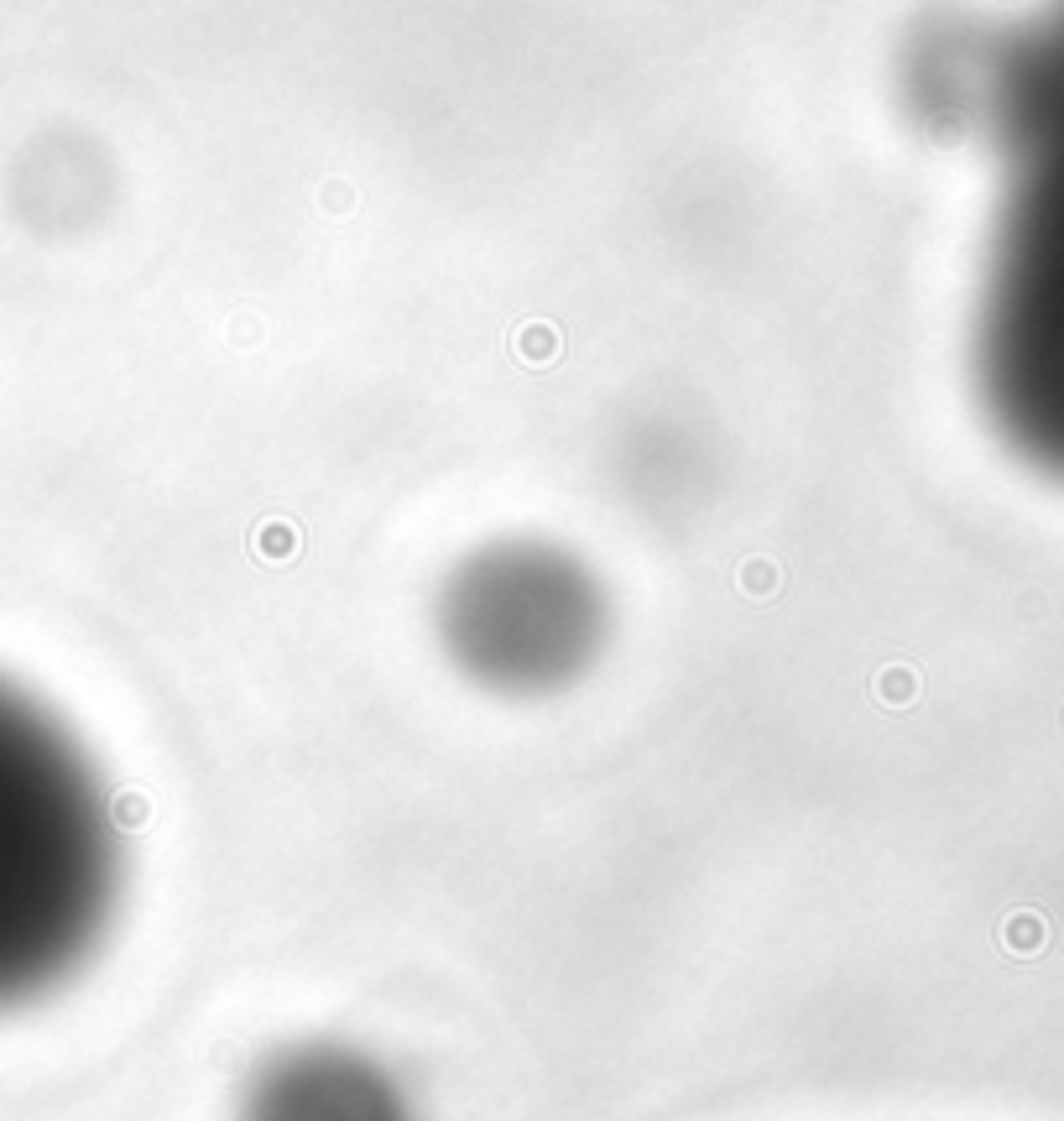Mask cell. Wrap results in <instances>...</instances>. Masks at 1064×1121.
<instances>
[{
  "instance_id": "6da1fadb",
  "label": "cell",
  "mask_w": 1064,
  "mask_h": 1121,
  "mask_svg": "<svg viewBox=\"0 0 1064 1121\" xmlns=\"http://www.w3.org/2000/svg\"><path fill=\"white\" fill-rule=\"evenodd\" d=\"M987 116L1002 204L976 318V386L1007 449L1064 480V0L996 52Z\"/></svg>"
},
{
  "instance_id": "7a4b0ae2",
  "label": "cell",
  "mask_w": 1064,
  "mask_h": 1121,
  "mask_svg": "<svg viewBox=\"0 0 1064 1121\" xmlns=\"http://www.w3.org/2000/svg\"><path fill=\"white\" fill-rule=\"evenodd\" d=\"M606 590L559 543L501 538L465 553L439 590V642L497 694H553L606 647Z\"/></svg>"
},
{
  "instance_id": "3957f363",
  "label": "cell",
  "mask_w": 1064,
  "mask_h": 1121,
  "mask_svg": "<svg viewBox=\"0 0 1064 1121\" xmlns=\"http://www.w3.org/2000/svg\"><path fill=\"white\" fill-rule=\"evenodd\" d=\"M240 1121H418L403 1085L366 1053L308 1044L277 1053L251 1080Z\"/></svg>"
}]
</instances>
